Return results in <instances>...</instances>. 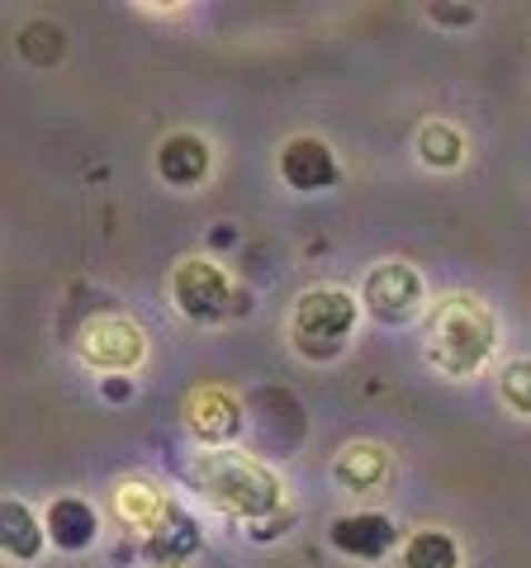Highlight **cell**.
<instances>
[{
    "instance_id": "52a82bcc",
    "label": "cell",
    "mask_w": 531,
    "mask_h": 568,
    "mask_svg": "<svg viewBox=\"0 0 531 568\" xmlns=\"http://www.w3.org/2000/svg\"><path fill=\"white\" fill-rule=\"evenodd\" d=\"M394 540H399V526L389 517H380V511H351V517L332 521V545L351 559H365V564L384 559L389 549H394Z\"/></svg>"
},
{
    "instance_id": "e0dca14e",
    "label": "cell",
    "mask_w": 531,
    "mask_h": 568,
    "mask_svg": "<svg viewBox=\"0 0 531 568\" xmlns=\"http://www.w3.org/2000/svg\"><path fill=\"white\" fill-rule=\"evenodd\" d=\"M418 156L437 171H451V166H460V156H465V138H460L451 123H428V129L418 133Z\"/></svg>"
},
{
    "instance_id": "ac0fdd59",
    "label": "cell",
    "mask_w": 531,
    "mask_h": 568,
    "mask_svg": "<svg viewBox=\"0 0 531 568\" xmlns=\"http://www.w3.org/2000/svg\"><path fill=\"white\" fill-rule=\"evenodd\" d=\"M167 507L171 503H162V493H152L148 484H123L119 488V517H129L138 530H157V521L167 517Z\"/></svg>"
},
{
    "instance_id": "30bf717a",
    "label": "cell",
    "mask_w": 531,
    "mask_h": 568,
    "mask_svg": "<svg viewBox=\"0 0 531 568\" xmlns=\"http://www.w3.org/2000/svg\"><path fill=\"white\" fill-rule=\"evenodd\" d=\"M186 417H190V432L200 440H214V446H223V440H233L242 432V407L228 398L223 388H200V394L190 398Z\"/></svg>"
},
{
    "instance_id": "8fae6325",
    "label": "cell",
    "mask_w": 531,
    "mask_h": 568,
    "mask_svg": "<svg viewBox=\"0 0 531 568\" xmlns=\"http://www.w3.org/2000/svg\"><path fill=\"white\" fill-rule=\"evenodd\" d=\"M332 478L351 493H370L389 478V450L384 446H370V440H351V446L338 450L332 459Z\"/></svg>"
},
{
    "instance_id": "3957f363",
    "label": "cell",
    "mask_w": 531,
    "mask_h": 568,
    "mask_svg": "<svg viewBox=\"0 0 531 568\" xmlns=\"http://www.w3.org/2000/svg\"><path fill=\"white\" fill-rule=\"evenodd\" d=\"M357 313H361L357 298L347 290H332V284L299 294V304L290 313L294 351L304 355V361H332V355H342L351 327H357Z\"/></svg>"
},
{
    "instance_id": "9a60e30c",
    "label": "cell",
    "mask_w": 531,
    "mask_h": 568,
    "mask_svg": "<svg viewBox=\"0 0 531 568\" xmlns=\"http://www.w3.org/2000/svg\"><path fill=\"white\" fill-rule=\"evenodd\" d=\"M403 568H460V549L447 530H418L403 545Z\"/></svg>"
},
{
    "instance_id": "5b68a950",
    "label": "cell",
    "mask_w": 531,
    "mask_h": 568,
    "mask_svg": "<svg viewBox=\"0 0 531 568\" xmlns=\"http://www.w3.org/2000/svg\"><path fill=\"white\" fill-rule=\"evenodd\" d=\"M361 304L380 317V323H409L422 308V280L413 265L380 261L361 284Z\"/></svg>"
},
{
    "instance_id": "277c9868",
    "label": "cell",
    "mask_w": 531,
    "mask_h": 568,
    "mask_svg": "<svg viewBox=\"0 0 531 568\" xmlns=\"http://www.w3.org/2000/svg\"><path fill=\"white\" fill-rule=\"evenodd\" d=\"M171 298L190 323H219V317L233 308V284H228V275L214 261L186 256L171 275Z\"/></svg>"
},
{
    "instance_id": "5bb4252c",
    "label": "cell",
    "mask_w": 531,
    "mask_h": 568,
    "mask_svg": "<svg viewBox=\"0 0 531 568\" xmlns=\"http://www.w3.org/2000/svg\"><path fill=\"white\" fill-rule=\"evenodd\" d=\"M0 526H6V530H0V545H6V555H10V559H39L48 526L33 517L24 503L6 497V507H0Z\"/></svg>"
},
{
    "instance_id": "8992f818",
    "label": "cell",
    "mask_w": 531,
    "mask_h": 568,
    "mask_svg": "<svg viewBox=\"0 0 531 568\" xmlns=\"http://www.w3.org/2000/svg\"><path fill=\"white\" fill-rule=\"evenodd\" d=\"M81 361L96 365V369H133L143 361V332L119 313L91 317L81 332Z\"/></svg>"
},
{
    "instance_id": "6da1fadb",
    "label": "cell",
    "mask_w": 531,
    "mask_h": 568,
    "mask_svg": "<svg viewBox=\"0 0 531 568\" xmlns=\"http://www.w3.org/2000/svg\"><path fill=\"white\" fill-rule=\"evenodd\" d=\"M493 351V317L480 298L451 294L428 313V361L451 379L474 375Z\"/></svg>"
},
{
    "instance_id": "9c48e42d",
    "label": "cell",
    "mask_w": 531,
    "mask_h": 568,
    "mask_svg": "<svg viewBox=\"0 0 531 568\" xmlns=\"http://www.w3.org/2000/svg\"><path fill=\"white\" fill-rule=\"evenodd\" d=\"M157 175L176 190H190L209 175V142L200 133H171L157 148Z\"/></svg>"
},
{
    "instance_id": "ffe728a7",
    "label": "cell",
    "mask_w": 531,
    "mask_h": 568,
    "mask_svg": "<svg viewBox=\"0 0 531 568\" xmlns=\"http://www.w3.org/2000/svg\"><path fill=\"white\" fill-rule=\"evenodd\" d=\"M428 20L451 24V29H465V24L474 20V10H470V6H432V10H428Z\"/></svg>"
},
{
    "instance_id": "7a4b0ae2",
    "label": "cell",
    "mask_w": 531,
    "mask_h": 568,
    "mask_svg": "<svg viewBox=\"0 0 531 568\" xmlns=\"http://www.w3.org/2000/svg\"><path fill=\"white\" fill-rule=\"evenodd\" d=\"M186 478L214 507L233 511V517H247V521H257V517H266V511L280 507V478L266 469V465H257V459L233 455V450H209V455H200L186 469Z\"/></svg>"
},
{
    "instance_id": "2e32d148",
    "label": "cell",
    "mask_w": 531,
    "mask_h": 568,
    "mask_svg": "<svg viewBox=\"0 0 531 568\" xmlns=\"http://www.w3.org/2000/svg\"><path fill=\"white\" fill-rule=\"evenodd\" d=\"M14 43H20V58H24V62H33V67H52V62L62 58V48H67V33H62L58 20H29Z\"/></svg>"
},
{
    "instance_id": "ba28073f",
    "label": "cell",
    "mask_w": 531,
    "mask_h": 568,
    "mask_svg": "<svg viewBox=\"0 0 531 568\" xmlns=\"http://www.w3.org/2000/svg\"><path fill=\"white\" fill-rule=\"evenodd\" d=\"M280 175H285L290 190H328L338 181V156H332L328 142L318 138H290L285 152H280Z\"/></svg>"
},
{
    "instance_id": "4fadbf2b",
    "label": "cell",
    "mask_w": 531,
    "mask_h": 568,
    "mask_svg": "<svg viewBox=\"0 0 531 568\" xmlns=\"http://www.w3.org/2000/svg\"><path fill=\"white\" fill-rule=\"evenodd\" d=\"M194 549H200V526H194L181 507H167V517L157 521V530L148 536V555L162 564V568H176V564H186Z\"/></svg>"
},
{
    "instance_id": "44dd1931",
    "label": "cell",
    "mask_w": 531,
    "mask_h": 568,
    "mask_svg": "<svg viewBox=\"0 0 531 568\" xmlns=\"http://www.w3.org/2000/svg\"><path fill=\"white\" fill-rule=\"evenodd\" d=\"M104 398H114V403H119V398H133V384H129V379H123V384L110 379V384H104Z\"/></svg>"
},
{
    "instance_id": "7c38bea8",
    "label": "cell",
    "mask_w": 531,
    "mask_h": 568,
    "mask_svg": "<svg viewBox=\"0 0 531 568\" xmlns=\"http://www.w3.org/2000/svg\"><path fill=\"white\" fill-rule=\"evenodd\" d=\"M96 507L91 503H81V497H58V503L48 507V540L67 549V555H77V549H86L96 540Z\"/></svg>"
},
{
    "instance_id": "d6986e66",
    "label": "cell",
    "mask_w": 531,
    "mask_h": 568,
    "mask_svg": "<svg viewBox=\"0 0 531 568\" xmlns=\"http://www.w3.org/2000/svg\"><path fill=\"white\" fill-rule=\"evenodd\" d=\"M503 403L518 417H531V361H508L503 365Z\"/></svg>"
}]
</instances>
